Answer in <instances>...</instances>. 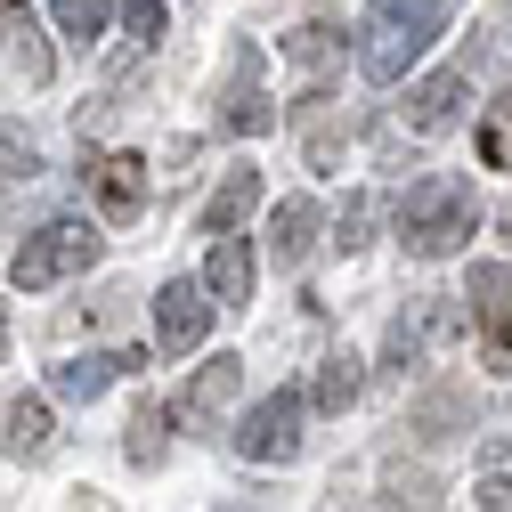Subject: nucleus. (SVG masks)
I'll use <instances>...</instances> for the list:
<instances>
[{"label": "nucleus", "instance_id": "10", "mask_svg": "<svg viewBox=\"0 0 512 512\" xmlns=\"http://www.w3.org/2000/svg\"><path fill=\"white\" fill-rule=\"evenodd\" d=\"M204 293H212V309H252V244H244V236H220V244H212Z\"/></svg>", "mask_w": 512, "mask_h": 512}, {"label": "nucleus", "instance_id": "19", "mask_svg": "<svg viewBox=\"0 0 512 512\" xmlns=\"http://www.w3.org/2000/svg\"><path fill=\"white\" fill-rule=\"evenodd\" d=\"M480 163L488 171H512V90L488 106V122H480Z\"/></svg>", "mask_w": 512, "mask_h": 512}, {"label": "nucleus", "instance_id": "4", "mask_svg": "<svg viewBox=\"0 0 512 512\" xmlns=\"http://www.w3.org/2000/svg\"><path fill=\"white\" fill-rule=\"evenodd\" d=\"M301 415H309L301 391L261 399V407L244 415V431H236V456H244V464H293V456H301Z\"/></svg>", "mask_w": 512, "mask_h": 512}, {"label": "nucleus", "instance_id": "2", "mask_svg": "<svg viewBox=\"0 0 512 512\" xmlns=\"http://www.w3.org/2000/svg\"><path fill=\"white\" fill-rule=\"evenodd\" d=\"M480 228V204H472V187L464 179H415L407 196H399V244L415 252V261H447V252H464V236Z\"/></svg>", "mask_w": 512, "mask_h": 512}, {"label": "nucleus", "instance_id": "5", "mask_svg": "<svg viewBox=\"0 0 512 512\" xmlns=\"http://www.w3.org/2000/svg\"><path fill=\"white\" fill-rule=\"evenodd\" d=\"M464 301L480 309V358L496 374H512V261H480Z\"/></svg>", "mask_w": 512, "mask_h": 512}, {"label": "nucleus", "instance_id": "22", "mask_svg": "<svg viewBox=\"0 0 512 512\" xmlns=\"http://www.w3.org/2000/svg\"><path fill=\"white\" fill-rule=\"evenodd\" d=\"M374 212H382L374 196H342V220H334V244H342V252H358V244H366V228H374Z\"/></svg>", "mask_w": 512, "mask_h": 512}, {"label": "nucleus", "instance_id": "26", "mask_svg": "<svg viewBox=\"0 0 512 512\" xmlns=\"http://www.w3.org/2000/svg\"><path fill=\"white\" fill-rule=\"evenodd\" d=\"M0 342H9V309H0Z\"/></svg>", "mask_w": 512, "mask_h": 512}, {"label": "nucleus", "instance_id": "18", "mask_svg": "<svg viewBox=\"0 0 512 512\" xmlns=\"http://www.w3.org/2000/svg\"><path fill=\"white\" fill-rule=\"evenodd\" d=\"M9 456H25V464L49 456V407L41 399H17L9 407Z\"/></svg>", "mask_w": 512, "mask_h": 512}, {"label": "nucleus", "instance_id": "7", "mask_svg": "<svg viewBox=\"0 0 512 512\" xmlns=\"http://www.w3.org/2000/svg\"><path fill=\"white\" fill-rule=\"evenodd\" d=\"M82 179H90V196H98V212H106L114 228L147 212V155H98Z\"/></svg>", "mask_w": 512, "mask_h": 512}, {"label": "nucleus", "instance_id": "8", "mask_svg": "<svg viewBox=\"0 0 512 512\" xmlns=\"http://www.w3.org/2000/svg\"><path fill=\"white\" fill-rule=\"evenodd\" d=\"M464 98H472V66H439V74H423L407 90V122H415V131H456Z\"/></svg>", "mask_w": 512, "mask_h": 512}, {"label": "nucleus", "instance_id": "14", "mask_svg": "<svg viewBox=\"0 0 512 512\" xmlns=\"http://www.w3.org/2000/svg\"><path fill=\"white\" fill-rule=\"evenodd\" d=\"M269 244H277V261H301V252L317 244V204L309 196H285L277 220H269Z\"/></svg>", "mask_w": 512, "mask_h": 512}, {"label": "nucleus", "instance_id": "23", "mask_svg": "<svg viewBox=\"0 0 512 512\" xmlns=\"http://www.w3.org/2000/svg\"><path fill=\"white\" fill-rule=\"evenodd\" d=\"M472 504H480V512H512V480H504V472H488V480L472 488Z\"/></svg>", "mask_w": 512, "mask_h": 512}, {"label": "nucleus", "instance_id": "15", "mask_svg": "<svg viewBox=\"0 0 512 512\" xmlns=\"http://www.w3.org/2000/svg\"><path fill=\"white\" fill-rule=\"evenodd\" d=\"M163 447H171V407H155V399H147V407L131 415V431H122V456L155 472V464H163Z\"/></svg>", "mask_w": 512, "mask_h": 512}, {"label": "nucleus", "instance_id": "21", "mask_svg": "<svg viewBox=\"0 0 512 512\" xmlns=\"http://www.w3.org/2000/svg\"><path fill=\"white\" fill-rule=\"evenodd\" d=\"M163 25H171L163 0H122V33H131L139 49H155V41H163Z\"/></svg>", "mask_w": 512, "mask_h": 512}, {"label": "nucleus", "instance_id": "3", "mask_svg": "<svg viewBox=\"0 0 512 512\" xmlns=\"http://www.w3.org/2000/svg\"><path fill=\"white\" fill-rule=\"evenodd\" d=\"M90 261H98V228H90V220H49V228H33V236L9 252V285H17V293H49V285L82 277Z\"/></svg>", "mask_w": 512, "mask_h": 512}, {"label": "nucleus", "instance_id": "6", "mask_svg": "<svg viewBox=\"0 0 512 512\" xmlns=\"http://www.w3.org/2000/svg\"><path fill=\"white\" fill-rule=\"evenodd\" d=\"M155 334H163V350H196V342L212 334V293H204L196 277H171V285L155 293Z\"/></svg>", "mask_w": 512, "mask_h": 512}, {"label": "nucleus", "instance_id": "16", "mask_svg": "<svg viewBox=\"0 0 512 512\" xmlns=\"http://www.w3.org/2000/svg\"><path fill=\"white\" fill-rule=\"evenodd\" d=\"M106 382H114V358H98V350H82V358H66V366L49 374V391H57V399H82V407H90V399L106 391Z\"/></svg>", "mask_w": 512, "mask_h": 512}, {"label": "nucleus", "instance_id": "9", "mask_svg": "<svg viewBox=\"0 0 512 512\" xmlns=\"http://www.w3.org/2000/svg\"><path fill=\"white\" fill-rule=\"evenodd\" d=\"M252 74H261V49H244L236 57V90L220 98V131H236V139H261V131H277V106L252 90Z\"/></svg>", "mask_w": 512, "mask_h": 512}, {"label": "nucleus", "instance_id": "17", "mask_svg": "<svg viewBox=\"0 0 512 512\" xmlns=\"http://www.w3.org/2000/svg\"><path fill=\"white\" fill-rule=\"evenodd\" d=\"M358 382H366V366L342 350V358H326V366H317V391H309V407L317 415H342L350 399H358Z\"/></svg>", "mask_w": 512, "mask_h": 512}, {"label": "nucleus", "instance_id": "24", "mask_svg": "<svg viewBox=\"0 0 512 512\" xmlns=\"http://www.w3.org/2000/svg\"><path fill=\"white\" fill-rule=\"evenodd\" d=\"M17 41H25V49H17V57H25V82H49V49H41V33L17 25Z\"/></svg>", "mask_w": 512, "mask_h": 512}, {"label": "nucleus", "instance_id": "20", "mask_svg": "<svg viewBox=\"0 0 512 512\" xmlns=\"http://www.w3.org/2000/svg\"><path fill=\"white\" fill-rule=\"evenodd\" d=\"M106 17H114V0H57V33L66 41H98Z\"/></svg>", "mask_w": 512, "mask_h": 512}, {"label": "nucleus", "instance_id": "13", "mask_svg": "<svg viewBox=\"0 0 512 512\" xmlns=\"http://www.w3.org/2000/svg\"><path fill=\"white\" fill-rule=\"evenodd\" d=\"M342 41H350V33H342L334 17H309V25H293V33H285V57H293L301 74H326L334 57H342Z\"/></svg>", "mask_w": 512, "mask_h": 512}, {"label": "nucleus", "instance_id": "11", "mask_svg": "<svg viewBox=\"0 0 512 512\" xmlns=\"http://www.w3.org/2000/svg\"><path fill=\"white\" fill-rule=\"evenodd\" d=\"M252 212H261V171H252V163H236V171L212 187V204H204V236L220 244V236H236Z\"/></svg>", "mask_w": 512, "mask_h": 512}, {"label": "nucleus", "instance_id": "1", "mask_svg": "<svg viewBox=\"0 0 512 512\" xmlns=\"http://www.w3.org/2000/svg\"><path fill=\"white\" fill-rule=\"evenodd\" d=\"M439 33H447V0H374L366 25H358V66H366V82H399Z\"/></svg>", "mask_w": 512, "mask_h": 512}, {"label": "nucleus", "instance_id": "25", "mask_svg": "<svg viewBox=\"0 0 512 512\" xmlns=\"http://www.w3.org/2000/svg\"><path fill=\"white\" fill-rule=\"evenodd\" d=\"M17 9H25V0H0V17H17Z\"/></svg>", "mask_w": 512, "mask_h": 512}, {"label": "nucleus", "instance_id": "12", "mask_svg": "<svg viewBox=\"0 0 512 512\" xmlns=\"http://www.w3.org/2000/svg\"><path fill=\"white\" fill-rule=\"evenodd\" d=\"M236 382H244V358H228V350H220L212 366H196V382H187V399H179L187 423H212V415L236 399Z\"/></svg>", "mask_w": 512, "mask_h": 512}]
</instances>
